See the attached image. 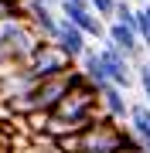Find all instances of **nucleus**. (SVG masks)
I'll return each mask as SVG.
<instances>
[{"label": "nucleus", "instance_id": "423d86ee", "mask_svg": "<svg viewBox=\"0 0 150 153\" xmlns=\"http://www.w3.org/2000/svg\"><path fill=\"white\" fill-rule=\"evenodd\" d=\"M61 10H58V17L61 21H68L75 31H82L85 38H96V41H106V24L96 17L89 7H68V4H58Z\"/></svg>", "mask_w": 150, "mask_h": 153}, {"label": "nucleus", "instance_id": "39448f33", "mask_svg": "<svg viewBox=\"0 0 150 153\" xmlns=\"http://www.w3.org/2000/svg\"><path fill=\"white\" fill-rule=\"evenodd\" d=\"M21 10H24L28 27L38 34L41 41L51 44V38H55V31H58V14H55V7L41 4V0H28V4H21Z\"/></svg>", "mask_w": 150, "mask_h": 153}, {"label": "nucleus", "instance_id": "20e7f679", "mask_svg": "<svg viewBox=\"0 0 150 153\" xmlns=\"http://www.w3.org/2000/svg\"><path fill=\"white\" fill-rule=\"evenodd\" d=\"M99 61H102V71H106V82H109L113 88H119V92H126L130 85H133V65H130L126 58L119 55L113 44L102 41L99 48Z\"/></svg>", "mask_w": 150, "mask_h": 153}, {"label": "nucleus", "instance_id": "1a4fd4ad", "mask_svg": "<svg viewBox=\"0 0 150 153\" xmlns=\"http://www.w3.org/2000/svg\"><path fill=\"white\" fill-rule=\"evenodd\" d=\"M78 75H82L96 92H99L102 85H109L106 82V71H102V61H99V48H92V44L85 48V55L78 58Z\"/></svg>", "mask_w": 150, "mask_h": 153}, {"label": "nucleus", "instance_id": "9d476101", "mask_svg": "<svg viewBox=\"0 0 150 153\" xmlns=\"http://www.w3.org/2000/svg\"><path fill=\"white\" fill-rule=\"evenodd\" d=\"M99 102H102V109H106V116H109L113 123H116V119H130L126 92H119V88H113V85H102L99 88Z\"/></svg>", "mask_w": 150, "mask_h": 153}, {"label": "nucleus", "instance_id": "7ed1b4c3", "mask_svg": "<svg viewBox=\"0 0 150 153\" xmlns=\"http://www.w3.org/2000/svg\"><path fill=\"white\" fill-rule=\"evenodd\" d=\"M31 71L34 78H38V82H48V78H58V75H68V71H72V61H68L65 55H61V51L55 48V44H41L38 51H34L31 55V61L28 65H24Z\"/></svg>", "mask_w": 150, "mask_h": 153}, {"label": "nucleus", "instance_id": "f03ea898", "mask_svg": "<svg viewBox=\"0 0 150 153\" xmlns=\"http://www.w3.org/2000/svg\"><path fill=\"white\" fill-rule=\"evenodd\" d=\"M96 102H99V92H96L92 85L82 82V85H75L72 92L61 99L48 116H55V119H68V123H75V119H92V116H96Z\"/></svg>", "mask_w": 150, "mask_h": 153}, {"label": "nucleus", "instance_id": "ddd939ff", "mask_svg": "<svg viewBox=\"0 0 150 153\" xmlns=\"http://www.w3.org/2000/svg\"><path fill=\"white\" fill-rule=\"evenodd\" d=\"M14 14H24L21 0H0V21H4V17H14Z\"/></svg>", "mask_w": 150, "mask_h": 153}, {"label": "nucleus", "instance_id": "9b49d317", "mask_svg": "<svg viewBox=\"0 0 150 153\" xmlns=\"http://www.w3.org/2000/svg\"><path fill=\"white\" fill-rule=\"evenodd\" d=\"M89 4V10L99 17L102 24H113V7H116V0H85Z\"/></svg>", "mask_w": 150, "mask_h": 153}, {"label": "nucleus", "instance_id": "f8f14e48", "mask_svg": "<svg viewBox=\"0 0 150 153\" xmlns=\"http://www.w3.org/2000/svg\"><path fill=\"white\" fill-rule=\"evenodd\" d=\"M133 75H137V82L140 88H143V99H147V109H150V61H140V65H133Z\"/></svg>", "mask_w": 150, "mask_h": 153}, {"label": "nucleus", "instance_id": "f257e3e1", "mask_svg": "<svg viewBox=\"0 0 150 153\" xmlns=\"http://www.w3.org/2000/svg\"><path fill=\"white\" fill-rule=\"evenodd\" d=\"M82 153H119L123 150V126H116L109 116H96V123L78 136Z\"/></svg>", "mask_w": 150, "mask_h": 153}, {"label": "nucleus", "instance_id": "4468645a", "mask_svg": "<svg viewBox=\"0 0 150 153\" xmlns=\"http://www.w3.org/2000/svg\"><path fill=\"white\" fill-rule=\"evenodd\" d=\"M61 4H68V7H89L85 0H61Z\"/></svg>", "mask_w": 150, "mask_h": 153}, {"label": "nucleus", "instance_id": "0eeeda50", "mask_svg": "<svg viewBox=\"0 0 150 153\" xmlns=\"http://www.w3.org/2000/svg\"><path fill=\"white\" fill-rule=\"evenodd\" d=\"M51 44H55L61 55L75 65V61L85 55V48H89V38H85L82 31H75L68 21H61V17H58V31H55V38H51Z\"/></svg>", "mask_w": 150, "mask_h": 153}, {"label": "nucleus", "instance_id": "6e6552de", "mask_svg": "<svg viewBox=\"0 0 150 153\" xmlns=\"http://www.w3.org/2000/svg\"><path fill=\"white\" fill-rule=\"evenodd\" d=\"M34 88H38V78H34L28 68H17L7 78H0V102L14 105V102H21V99H28Z\"/></svg>", "mask_w": 150, "mask_h": 153}, {"label": "nucleus", "instance_id": "2eb2a0df", "mask_svg": "<svg viewBox=\"0 0 150 153\" xmlns=\"http://www.w3.org/2000/svg\"><path fill=\"white\" fill-rule=\"evenodd\" d=\"M41 4H48V7H58V4H61V0H41Z\"/></svg>", "mask_w": 150, "mask_h": 153}]
</instances>
